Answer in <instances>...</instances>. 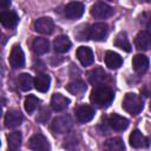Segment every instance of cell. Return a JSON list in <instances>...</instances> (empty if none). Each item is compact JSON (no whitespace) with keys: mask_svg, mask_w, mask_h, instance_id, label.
Returning <instances> with one entry per match:
<instances>
[{"mask_svg":"<svg viewBox=\"0 0 151 151\" xmlns=\"http://www.w3.org/2000/svg\"><path fill=\"white\" fill-rule=\"evenodd\" d=\"M113 97V91L109 86H98L91 92L90 100L98 107H107L112 103Z\"/></svg>","mask_w":151,"mask_h":151,"instance_id":"obj_1","label":"cell"},{"mask_svg":"<svg viewBox=\"0 0 151 151\" xmlns=\"http://www.w3.org/2000/svg\"><path fill=\"white\" fill-rule=\"evenodd\" d=\"M123 107L132 116H137L143 110V99L136 93H127L123 100Z\"/></svg>","mask_w":151,"mask_h":151,"instance_id":"obj_2","label":"cell"},{"mask_svg":"<svg viewBox=\"0 0 151 151\" xmlns=\"http://www.w3.org/2000/svg\"><path fill=\"white\" fill-rule=\"evenodd\" d=\"M88 83L93 86H105V84L110 80L107 73L101 67H94L87 73Z\"/></svg>","mask_w":151,"mask_h":151,"instance_id":"obj_3","label":"cell"},{"mask_svg":"<svg viewBox=\"0 0 151 151\" xmlns=\"http://www.w3.org/2000/svg\"><path fill=\"white\" fill-rule=\"evenodd\" d=\"M113 14V8L103 1H97L91 7V15L94 19H106Z\"/></svg>","mask_w":151,"mask_h":151,"instance_id":"obj_4","label":"cell"},{"mask_svg":"<svg viewBox=\"0 0 151 151\" xmlns=\"http://www.w3.org/2000/svg\"><path fill=\"white\" fill-rule=\"evenodd\" d=\"M72 125H73L72 118L68 114H65V116H59L54 118L52 122L51 129L55 133H65L72 127Z\"/></svg>","mask_w":151,"mask_h":151,"instance_id":"obj_5","label":"cell"},{"mask_svg":"<svg viewBox=\"0 0 151 151\" xmlns=\"http://www.w3.org/2000/svg\"><path fill=\"white\" fill-rule=\"evenodd\" d=\"M109 33V26L105 22H96L88 27V39L101 41Z\"/></svg>","mask_w":151,"mask_h":151,"instance_id":"obj_6","label":"cell"},{"mask_svg":"<svg viewBox=\"0 0 151 151\" xmlns=\"http://www.w3.org/2000/svg\"><path fill=\"white\" fill-rule=\"evenodd\" d=\"M28 147L33 151H50L51 150V145L47 138L41 133H35L29 138Z\"/></svg>","mask_w":151,"mask_h":151,"instance_id":"obj_7","label":"cell"},{"mask_svg":"<svg viewBox=\"0 0 151 151\" xmlns=\"http://www.w3.org/2000/svg\"><path fill=\"white\" fill-rule=\"evenodd\" d=\"M85 11V6L83 2L80 1H72L68 2L64 9V14L67 19L70 20H74V19H79Z\"/></svg>","mask_w":151,"mask_h":151,"instance_id":"obj_8","label":"cell"},{"mask_svg":"<svg viewBox=\"0 0 151 151\" xmlns=\"http://www.w3.org/2000/svg\"><path fill=\"white\" fill-rule=\"evenodd\" d=\"M8 61H9V65L13 68H20V67L24 66V64H25V55H24V52H22V50H21V47L19 45H14L12 47Z\"/></svg>","mask_w":151,"mask_h":151,"instance_id":"obj_9","label":"cell"},{"mask_svg":"<svg viewBox=\"0 0 151 151\" xmlns=\"http://www.w3.org/2000/svg\"><path fill=\"white\" fill-rule=\"evenodd\" d=\"M34 29L38 33L41 34H51L54 29V24L53 20L48 17H41L35 20L34 22Z\"/></svg>","mask_w":151,"mask_h":151,"instance_id":"obj_10","label":"cell"},{"mask_svg":"<svg viewBox=\"0 0 151 151\" xmlns=\"http://www.w3.org/2000/svg\"><path fill=\"white\" fill-rule=\"evenodd\" d=\"M74 114L79 123H87L94 117V109L90 105H80L74 110Z\"/></svg>","mask_w":151,"mask_h":151,"instance_id":"obj_11","label":"cell"},{"mask_svg":"<svg viewBox=\"0 0 151 151\" xmlns=\"http://www.w3.org/2000/svg\"><path fill=\"white\" fill-rule=\"evenodd\" d=\"M134 46L139 51H147L151 47V33L140 31L134 38Z\"/></svg>","mask_w":151,"mask_h":151,"instance_id":"obj_12","label":"cell"},{"mask_svg":"<svg viewBox=\"0 0 151 151\" xmlns=\"http://www.w3.org/2000/svg\"><path fill=\"white\" fill-rule=\"evenodd\" d=\"M107 124L114 131H124L129 126V119H126L125 117L119 116L117 113H113L109 117Z\"/></svg>","mask_w":151,"mask_h":151,"instance_id":"obj_13","label":"cell"},{"mask_svg":"<svg viewBox=\"0 0 151 151\" xmlns=\"http://www.w3.org/2000/svg\"><path fill=\"white\" fill-rule=\"evenodd\" d=\"M77 58L83 66H90L94 61L92 50L90 47H86V46H80L77 50Z\"/></svg>","mask_w":151,"mask_h":151,"instance_id":"obj_14","label":"cell"},{"mask_svg":"<svg viewBox=\"0 0 151 151\" xmlns=\"http://www.w3.org/2000/svg\"><path fill=\"white\" fill-rule=\"evenodd\" d=\"M22 119H24V117L20 113V111L9 110V111H7V113L5 116V126L8 129L17 127L22 123Z\"/></svg>","mask_w":151,"mask_h":151,"instance_id":"obj_15","label":"cell"},{"mask_svg":"<svg viewBox=\"0 0 151 151\" xmlns=\"http://www.w3.org/2000/svg\"><path fill=\"white\" fill-rule=\"evenodd\" d=\"M130 144L132 147H136V149L147 147L150 144V139L145 137L139 130H134L130 134Z\"/></svg>","mask_w":151,"mask_h":151,"instance_id":"obj_16","label":"cell"},{"mask_svg":"<svg viewBox=\"0 0 151 151\" xmlns=\"http://www.w3.org/2000/svg\"><path fill=\"white\" fill-rule=\"evenodd\" d=\"M0 21H1L2 26L6 27V28H8V29L9 28H14L18 25L19 17L13 11H4L0 14Z\"/></svg>","mask_w":151,"mask_h":151,"instance_id":"obj_17","label":"cell"},{"mask_svg":"<svg viewBox=\"0 0 151 151\" xmlns=\"http://www.w3.org/2000/svg\"><path fill=\"white\" fill-rule=\"evenodd\" d=\"M132 66H133V70L139 73V74H143L147 71L149 68V59L146 55L144 54H136L132 59Z\"/></svg>","mask_w":151,"mask_h":151,"instance_id":"obj_18","label":"cell"},{"mask_svg":"<svg viewBox=\"0 0 151 151\" xmlns=\"http://www.w3.org/2000/svg\"><path fill=\"white\" fill-rule=\"evenodd\" d=\"M70 104V99L61 93H54L51 98V106L54 111H63Z\"/></svg>","mask_w":151,"mask_h":151,"instance_id":"obj_19","label":"cell"},{"mask_svg":"<svg viewBox=\"0 0 151 151\" xmlns=\"http://www.w3.org/2000/svg\"><path fill=\"white\" fill-rule=\"evenodd\" d=\"M71 40L66 35H59L53 41V48L58 53H65L71 48Z\"/></svg>","mask_w":151,"mask_h":151,"instance_id":"obj_20","label":"cell"},{"mask_svg":"<svg viewBox=\"0 0 151 151\" xmlns=\"http://www.w3.org/2000/svg\"><path fill=\"white\" fill-rule=\"evenodd\" d=\"M105 64L109 68L117 70L123 65V59L118 53L112 52V51H107L105 54Z\"/></svg>","mask_w":151,"mask_h":151,"instance_id":"obj_21","label":"cell"},{"mask_svg":"<svg viewBox=\"0 0 151 151\" xmlns=\"http://www.w3.org/2000/svg\"><path fill=\"white\" fill-rule=\"evenodd\" d=\"M104 151H125V145L122 138L113 137L107 139L103 145Z\"/></svg>","mask_w":151,"mask_h":151,"instance_id":"obj_22","label":"cell"},{"mask_svg":"<svg viewBox=\"0 0 151 151\" xmlns=\"http://www.w3.org/2000/svg\"><path fill=\"white\" fill-rule=\"evenodd\" d=\"M50 84L51 78L46 73H39L34 79V87L39 92H47V90L50 88Z\"/></svg>","mask_w":151,"mask_h":151,"instance_id":"obj_23","label":"cell"},{"mask_svg":"<svg viewBox=\"0 0 151 151\" xmlns=\"http://www.w3.org/2000/svg\"><path fill=\"white\" fill-rule=\"evenodd\" d=\"M32 48L37 54H45L50 48L48 40L46 38H35L32 41Z\"/></svg>","mask_w":151,"mask_h":151,"instance_id":"obj_24","label":"cell"},{"mask_svg":"<svg viewBox=\"0 0 151 151\" xmlns=\"http://www.w3.org/2000/svg\"><path fill=\"white\" fill-rule=\"evenodd\" d=\"M67 91L70 93H72L73 96H81L85 93L86 91V85L84 81L81 80H74V81H71L67 86H66Z\"/></svg>","mask_w":151,"mask_h":151,"instance_id":"obj_25","label":"cell"},{"mask_svg":"<svg viewBox=\"0 0 151 151\" xmlns=\"http://www.w3.org/2000/svg\"><path fill=\"white\" fill-rule=\"evenodd\" d=\"M18 85L22 91H28L34 85V79L28 73H21L18 77Z\"/></svg>","mask_w":151,"mask_h":151,"instance_id":"obj_26","label":"cell"},{"mask_svg":"<svg viewBox=\"0 0 151 151\" xmlns=\"http://www.w3.org/2000/svg\"><path fill=\"white\" fill-rule=\"evenodd\" d=\"M7 143L8 149L18 150V147L21 145V133L19 131H14L7 136Z\"/></svg>","mask_w":151,"mask_h":151,"instance_id":"obj_27","label":"cell"},{"mask_svg":"<svg viewBox=\"0 0 151 151\" xmlns=\"http://www.w3.org/2000/svg\"><path fill=\"white\" fill-rule=\"evenodd\" d=\"M39 103H40V100H39L35 96L29 94V96L26 97V99H25V101H24V107H25L26 112L32 113V112H34L35 109L39 106Z\"/></svg>","mask_w":151,"mask_h":151,"instance_id":"obj_28","label":"cell"},{"mask_svg":"<svg viewBox=\"0 0 151 151\" xmlns=\"http://www.w3.org/2000/svg\"><path fill=\"white\" fill-rule=\"evenodd\" d=\"M114 45L122 50H124L125 52H130L131 51V45L126 38V34L125 33H119L117 37H116V40H114Z\"/></svg>","mask_w":151,"mask_h":151,"instance_id":"obj_29","label":"cell"},{"mask_svg":"<svg viewBox=\"0 0 151 151\" xmlns=\"http://www.w3.org/2000/svg\"><path fill=\"white\" fill-rule=\"evenodd\" d=\"M76 35H77V38L79 39V40H84V39H88V27L87 26H81V27H79V29L77 31V33H76Z\"/></svg>","mask_w":151,"mask_h":151,"instance_id":"obj_30","label":"cell"},{"mask_svg":"<svg viewBox=\"0 0 151 151\" xmlns=\"http://www.w3.org/2000/svg\"><path fill=\"white\" fill-rule=\"evenodd\" d=\"M9 6H11V1L4 0V1H1V2H0V8H1V9H7Z\"/></svg>","mask_w":151,"mask_h":151,"instance_id":"obj_31","label":"cell"},{"mask_svg":"<svg viewBox=\"0 0 151 151\" xmlns=\"http://www.w3.org/2000/svg\"><path fill=\"white\" fill-rule=\"evenodd\" d=\"M149 26L151 27V15H150V18H149Z\"/></svg>","mask_w":151,"mask_h":151,"instance_id":"obj_32","label":"cell"},{"mask_svg":"<svg viewBox=\"0 0 151 151\" xmlns=\"http://www.w3.org/2000/svg\"><path fill=\"white\" fill-rule=\"evenodd\" d=\"M8 151H18V150H12V149H8Z\"/></svg>","mask_w":151,"mask_h":151,"instance_id":"obj_33","label":"cell"},{"mask_svg":"<svg viewBox=\"0 0 151 151\" xmlns=\"http://www.w3.org/2000/svg\"><path fill=\"white\" fill-rule=\"evenodd\" d=\"M150 107H151V103H150Z\"/></svg>","mask_w":151,"mask_h":151,"instance_id":"obj_34","label":"cell"}]
</instances>
